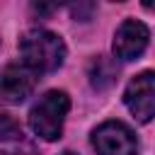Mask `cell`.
I'll use <instances>...</instances> for the list:
<instances>
[{
  "label": "cell",
  "mask_w": 155,
  "mask_h": 155,
  "mask_svg": "<svg viewBox=\"0 0 155 155\" xmlns=\"http://www.w3.org/2000/svg\"><path fill=\"white\" fill-rule=\"evenodd\" d=\"M22 63L34 73H53L65 61V44L48 29H29L19 39Z\"/></svg>",
  "instance_id": "cell-1"
},
{
  "label": "cell",
  "mask_w": 155,
  "mask_h": 155,
  "mask_svg": "<svg viewBox=\"0 0 155 155\" xmlns=\"http://www.w3.org/2000/svg\"><path fill=\"white\" fill-rule=\"evenodd\" d=\"M70 109V97L63 90H48L29 109V126L44 140H58L63 133V121Z\"/></svg>",
  "instance_id": "cell-2"
},
{
  "label": "cell",
  "mask_w": 155,
  "mask_h": 155,
  "mask_svg": "<svg viewBox=\"0 0 155 155\" xmlns=\"http://www.w3.org/2000/svg\"><path fill=\"white\" fill-rule=\"evenodd\" d=\"M92 145L97 155H138V140L133 131L121 121H104L92 131Z\"/></svg>",
  "instance_id": "cell-3"
},
{
  "label": "cell",
  "mask_w": 155,
  "mask_h": 155,
  "mask_svg": "<svg viewBox=\"0 0 155 155\" xmlns=\"http://www.w3.org/2000/svg\"><path fill=\"white\" fill-rule=\"evenodd\" d=\"M124 104L136 116V121L148 124L155 116V73L143 70L138 73L124 90Z\"/></svg>",
  "instance_id": "cell-4"
},
{
  "label": "cell",
  "mask_w": 155,
  "mask_h": 155,
  "mask_svg": "<svg viewBox=\"0 0 155 155\" xmlns=\"http://www.w3.org/2000/svg\"><path fill=\"white\" fill-rule=\"evenodd\" d=\"M150 39V29L140 19H124L114 34V56L119 61H136Z\"/></svg>",
  "instance_id": "cell-5"
},
{
  "label": "cell",
  "mask_w": 155,
  "mask_h": 155,
  "mask_svg": "<svg viewBox=\"0 0 155 155\" xmlns=\"http://www.w3.org/2000/svg\"><path fill=\"white\" fill-rule=\"evenodd\" d=\"M36 73L34 70H29L24 63L22 65H7L5 70H2V78H0V90H2V99L7 102V104H19V102H24L29 94H31V90H34V82H36V78H34Z\"/></svg>",
  "instance_id": "cell-6"
},
{
  "label": "cell",
  "mask_w": 155,
  "mask_h": 155,
  "mask_svg": "<svg viewBox=\"0 0 155 155\" xmlns=\"http://www.w3.org/2000/svg\"><path fill=\"white\" fill-rule=\"evenodd\" d=\"M87 75H90V82L92 87L97 90H104L109 87L114 80H116V65L107 58V56H94L87 65Z\"/></svg>",
  "instance_id": "cell-7"
},
{
  "label": "cell",
  "mask_w": 155,
  "mask_h": 155,
  "mask_svg": "<svg viewBox=\"0 0 155 155\" xmlns=\"http://www.w3.org/2000/svg\"><path fill=\"white\" fill-rule=\"evenodd\" d=\"M97 10V5L94 2H78V5H70V12H73V17L75 19H80V22H87L90 17H92V12Z\"/></svg>",
  "instance_id": "cell-8"
},
{
  "label": "cell",
  "mask_w": 155,
  "mask_h": 155,
  "mask_svg": "<svg viewBox=\"0 0 155 155\" xmlns=\"http://www.w3.org/2000/svg\"><path fill=\"white\" fill-rule=\"evenodd\" d=\"M53 10H56V5H41V2L31 5V12H36V15H51Z\"/></svg>",
  "instance_id": "cell-9"
},
{
  "label": "cell",
  "mask_w": 155,
  "mask_h": 155,
  "mask_svg": "<svg viewBox=\"0 0 155 155\" xmlns=\"http://www.w3.org/2000/svg\"><path fill=\"white\" fill-rule=\"evenodd\" d=\"M143 7L145 10H155V2H143Z\"/></svg>",
  "instance_id": "cell-10"
},
{
  "label": "cell",
  "mask_w": 155,
  "mask_h": 155,
  "mask_svg": "<svg viewBox=\"0 0 155 155\" xmlns=\"http://www.w3.org/2000/svg\"><path fill=\"white\" fill-rule=\"evenodd\" d=\"M61 155H78V153H73V150H63Z\"/></svg>",
  "instance_id": "cell-11"
}]
</instances>
